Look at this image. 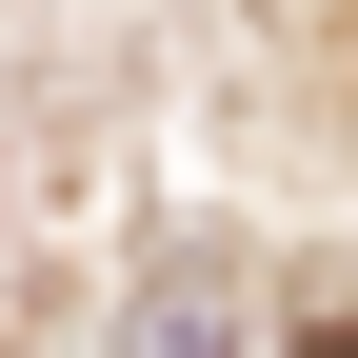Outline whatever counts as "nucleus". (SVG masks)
I'll return each mask as SVG.
<instances>
[{"instance_id": "f257e3e1", "label": "nucleus", "mask_w": 358, "mask_h": 358, "mask_svg": "<svg viewBox=\"0 0 358 358\" xmlns=\"http://www.w3.org/2000/svg\"><path fill=\"white\" fill-rule=\"evenodd\" d=\"M299 358H358V319H319V338H299Z\"/></svg>"}]
</instances>
